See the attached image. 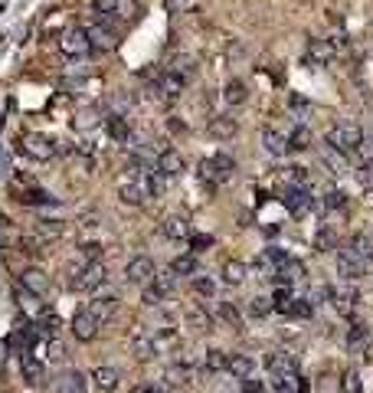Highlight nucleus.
Masks as SVG:
<instances>
[{"label": "nucleus", "mask_w": 373, "mask_h": 393, "mask_svg": "<svg viewBox=\"0 0 373 393\" xmlns=\"http://www.w3.org/2000/svg\"><path fill=\"white\" fill-rule=\"evenodd\" d=\"M311 301L308 299H291V305H289V315L291 318H311Z\"/></svg>", "instance_id": "37998d69"}, {"label": "nucleus", "mask_w": 373, "mask_h": 393, "mask_svg": "<svg viewBox=\"0 0 373 393\" xmlns=\"http://www.w3.org/2000/svg\"><path fill=\"white\" fill-rule=\"evenodd\" d=\"M285 141H289V151H308V148H311V131L295 128V131H291V138H285Z\"/></svg>", "instance_id": "f704fd0d"}, {"label": "nucleus", "mask_w": 373, "mask_h": 393, "mask_svg": "<svg viewBox=\"0 0 373 393\" xmlns=\"http://www.w3.org/2000/svg\"><path fill=\"white\" fill-rule=\"evenodd\" d=\"M360 138H364V131L357 128L354 121H338V125L328 131V148H331L334 154H354V148L360 145Z\"/></svg>", "instance_id": "f03ea898"}, {"label": "nucleus", "mask_w": 373, "mask_h": 393, "mask_svg": "<svg viewBox=\"0 0 373 393\" xmlns=\"http://www.w3.org/2000/svg\"><path fill=\"white\" fill-rule=\"evenodd\" d=\"M347 344H350L354 354H364V350L370 348V331H367L364 325H354V328H350V334H347Z\"/></svg>", "instance_id": "c756f323"}, {"label": "nucleus", "mask_w": 373, "mask_h": 393, "mask_svg": "<svg viewBox=\"0 0 373 393\" xmlns=\"http://www.w3.org/2000/svg\"><path fill=\"white\" fill-rule=\"evenodd\" d=\"M161 233L167 236V240H186L190 226H186L184 216H164V220H161Z\"/></svg>", "instance_id": "5701e85b"}, {"label": "nucleus", "mask_w": 373, "mask_h": 393, "mask_svg": "<svg viewBox=\"0 0 373 393\" xmlns=\"http://www.w3.org/2000/svg\"><path fill=\"white\" fill-rule=\"evenodd\" d=\"M170 272L174 275H196V253H190V256H177L174 262H170Z\"/></svg>", "instance_id": "72a5a7b5"}, {"label": "nucleus", "mask_w": 373, "mask_h": 393, "mask_svg": "<svg viewBox=\"0 0 373 393\" xmlns=\"http://www.w3.org/2000/svg\"><path fill=\"white\" fill-rule=\"evenodd\" d=\"M102 285H105V269L99 259L69 269V289L72 292H95V289H102Z\"/></svg>", "instance_id": "f257e3e1"}, {"label": "nucleus", "mask_w": 373, "mask_h": 393, "mask_svg": "<svg viewBox=\"0 0 373 393\" xmlns=\"http://www.w3.org/2000/svg\"><path fill=\"white\" fill-rule=\"evenodd\" d=\"M220 318L226 321L229 328H243V318H239V311L229 305V301H220Z\"/></svg>", "instance_id": "a19ab883"}, {"label": "nucleus", "mask_w": 373, "mask_h": 393, "mask_svg": "<svg viewBox=\"0 0 373 393\" xmlns=\"http://www.w3.org/2000/svg\"><path fill=\"white\" fill-rule=\"evenodd\" d=\"M206 131H210L213 141H229V138L239 131V125H236V118H229V115H213Z\"/></svg>", "instance_id": "ddd939ff"}, {"label": "nucleus", "mask_w": 373, "mask_h": 393, "mask_svg": "<svg viewBox=\"0 0 373 393\" xmlns=\"http://www.w3.org/2000/svg\"><path fill=\"white\" fill-rule=\"evenodd\" d=\"M115 308H118V299H115V295H102V299H92L89 311H92V315L105 325V321H108V318L115 315Z\"/></svg>", "instance_id": "393cba45"}, {"label": "nucleus", "mask_w": 373, "mask_h": 393, "mask_svg": "<svg viewBox=\"0 0 373 393\" xmlns=\"http://www.w3.org/2000/svg\"><path fill=\"white\" fill-rule=\"evenodd\" d=\"M246 275H249L246 262H239V259H226V262H223V282L226 285H243Z\"/></svg>", "instance_id": "aec40b11"}, {"label": "nucleus", "mask_w": 373, "mask_h": 393, "mask_svg": "<svg viewBox=\"0 0 373 393\" xmlns=\"http://www.w3.org/2000/svg\"><path fill=\"white\" fill-rule=\"evenodd\" d=\"M262 390V387H259V380H252V377H246V380H243V393H259Z\"/></svg>", "instance_id": "4d7b16f0"}, {"label": "nucleus", "mask_w": 373, "mask_h": 393, "mask_svg": "<svg viewBox=\"0 0 373 393\" xmlns=\"http://www.w3.org/2000/svg\"><path fill=\"white\" fill-rule=\"evenodd\" d=\"M334 243H338V240H334V230H328V226H321V230H318V240H314V246L321 249V253H328V249H331Z\"/></svg>", "instance_id": "de8ad7c7"}, {"label": "nucleus", "mask_w": 373, "mask_h": 393, "mask_svg": "<svg viewBox=\"0 0 373 393\" xmlns=\"http://www.w3.org/2000/svg\"><path fill=\"white\" fill-rule=\"evenodd\" d=\"M151 393H164V390H157V387H154V390H151Z\"/></svg>", "instance_id": "bf43d9fd"}, {"label": "nucleus", "mask_w": 373, "mask_h": 393, "mask_svg": "<svg viewBox=\"0 0 373 393\" xmlns=\"http://www.w3.org/2000/svg\"><path fill=\"white\" fill-rule=\"evenodd\" d=\"M62 390H66V393H82L85 390V377L76 374V370L62 374Z\"/></svg>", "instance_id": "58836bf2"}, {"label": "nucleus", "mask_w": 373, "mask_h": 393, "mask_svg": "<svg viewBox=\"0 0 373 393\" xmlns=\"http://www.w3.org/2000/svg\"><path fill=\"white\" fill-rule=\"evenodd\" d=\"M186 4H190V0H164V7H167V13H170V17H177V13H184V10H186Z\"/></svg>", "instance_id": "603ef678"}, {"label": "nucleus", "mask_w": 373, "mask_h": 393, "mask_svg": "<svg viewBox=\"0 0 373 393\" xmlns=\"http://www.w3.org/2000/svg\"><path fill=\"white\" fill-rule=\"evenodd\" d=\"M233 171H236V161L229 157V154H213L210 161H204L200 164V180H204L206 187H216V184H223V180H229L233 177Z\"/></svg>", "instance_id": "7ed1b4c3"}, {"label": "nucleus", "mask_w": 373, "mask_h": 393, "mask_svg": "<svg viewBox=\"0 0 373 393\" xmlns=\"http://www.w3.org/2000/svg\"><path fill=\"white\" fill-rule=\"evenodd\" d=\"M95 121H99V118H95V111H92V115H89V111H82L76 125H79V128H95Z\"/></svg>", "instance_id": "5fc2aeb1"}, {"label": "nucleus", "mask_w": 373, "mask_h": 393, "mask_svg": "<svg viewBox=\"0 0 373 393\" xmlns=\"http://www.w3.org/2000/svg\"><path fill=\"white\" fill-rule=\"evenodd\" d=\"M118 200L128 206H141L145 204V190H141V184L138 180H128V184H121L118 187Z\"/></svg>", "instance_id": "bb28decb"}, {"label": "nucleus", "mask_w": 373, "mask_h": 393, "mask_svg": "<svg viewBox=\"0 0 373 393\" xmlns=\"http://www.w3.org/2000/svg\"><path fill=\"white\" fill-rule=\"evenodd\" d=\"M151 390H154L151 384H141V387H135V390H131V393H151Z\"/></svg>", "instance_id": "13d9d810"}, {"label": "nucleus", "mask_w": 373, "mask_h": 393, "mask_svg": "<svg viewBox=\"0 0 373 393\" xmlns=\"http://www.w3.org/2000/svg\"><path fill=\"white\" fill-rule=\"evenodd\" d=\"M308 60L318 66H328L334 60V46L331 40H308Z\"/></svg>", "instance_id": "f3484780"}, {"label": "nucleus", "mask_w": 373, "mask_h": 393, "mask_svg": "<svg viewBox=\"0 0 373 393\" xmlns=\"http://www.w3.org/2000/svg\"><path fill=\"white\" fill-rule=\"evenodd\" d=\"M167 72H174V76H180V79H190V72H194V60H186V56H177V60L167 66Z\"/></svg>", "instance_id": "ea45409f"}, {"label": "nucleus", "mask_w": 373, "mask_h": 393, "mask_svg": "<svg viewBox=\"0 0 373 393\" xmlns=\"http://www.w3.org/2000/svg\"><path fill=\"white\" fill-rule=\"evenodd\" d=\"M226 370L233 377H239V380H246V377H252V370H255V360L249 358V354H229V364H226Z\"/></svg>", "instance_id": "6ab92c4d"}, {"label": "nucleus", "mask_w": 373, "mask_h": 393, "mask_svg": "<svg viewBox=\"0 0 373 393\" xmlns=\"http://www.w3.org/2000/svg\"><path fill=\"white\" fill-rule=\"evenodd\" d=\"M99 328H102V321H99L89 308H79L76 318H72V334H76L79 341H92L95 334H99Z\"/></svg>", "instance_id": "6e6552de"}, {"label": "nucleus", "mask_w": 373, "mask_h": 393, "mask_svg": "<svg viewBox=\"0 0 373 393\" xmlns=\"http://www.w3.org/2000/svg\"><path fill=\"white\" fill-rule=\"evenodd\" d=\"M265 367H269L272 377H285V374H298V360L289 350H275V354L265 358Z\"/></svg>", "instance_id": "9b49d317"}, {"label": "nucleus", "mask_w": 373, "mask_h": 393, "mask_svg": "<svg viewBox=\"0 0 373 393\" xmlns=\"http://www.w3.org/2000/svg\"><path fill=\"white\" fill-rule=\"evenodd\" d=\"M318 390H321V393H334V390H338V384H334V377H321V384H318Z\"/></svg>", "instance_id": "6e6d98bb"}, {"label": "nucleus", "mask_w": 373, "mask_h": 393, "mask_svg": "<svg viewBox=\"0 0 373 393\" xmlns=\"http://www.w3.org/2000/svg\"><path fill=\"white\" fill-rule=\"evenodd\" d=\"M350 249H354L357 256L364 259L367 269H370L373 265V233H357L354 240H350Z\"/></svg>", "instance_id": "4be33fe9"}, {"label": "nucleus", "mask_w": 373, "mask_h": 393, "mask_svg": "<svg viewBox=\"0 0 373 393\" xmlns=\"http://www.w3.org/2000/svg\"><path fill=\"white\" fill-rule=\"evenodd\" d=\"M33 233L40 236V243L43 240H60V236H62V223L60 220H36Z\"/></svg>", "instance_id": "c85d7f7f"}, {"label": "nucleus", "mask_w": 373, "mask_h": 393, "mask_svg": "<svg viewBox=\"0 0 373 393\" xmlns=\"http://www.w3.org/2000/svg\"><path fill=\"white\" fill-rule=\"evenodd\" d=\"M367 272V265H364V259L357 256L354 249H340L338 253V275L344 279V282H354V279H360V275Z\"/></svg>", "instance_id": "20e7f679"}, {"label": "nucleus", "mask_w": 373, "mask_h": 393, "mask_svg": "<svg viewBox=\"0 0 373 393\" xmlns=\"http://www.w3.org/2000/svg\"><path fill=\"white\" fill-rule=\"evenodd\" d=\"M131 348H135V358L138 360H151L157 358L161 350H157V344H154V334H135L131 338Z\"/></svg>", "instance_id": "a211bd4d"}, {"label": "nucleus", "mask_w": 373, "mask_h": 393, "mask_svg": "<svg viewBox=\"0 0 373 393\" xmlns=\"http://www.w3.org/2000/svg\"><path fill=\"white\" fill-rule=\"evenodd\" d=\"M23 154L26 157H33V161H50L52 154H56V148H52V141L46 135H26L23 138Z\"/></svg>", "instance_id": "1a4fd4ad"}, {"label": "nucleus", "mask_w": 373, "mask_h": 393, "mask_svg": "<svg viewBox=\"0 0 373 393\" xmlns=\"http://www.w3.org/2000/svg\"><path fill=\"white\" fill-rule=\"evenodd\" d=\"M344 204H347V196L340 194V190H331V194L324 196V206H331V210H340Z\"/></svg>", "instance_id": "8fccbe9b"}, {"label": "nucleus", "mask_w": 373, "mask_h": 393, "mask_svg": "<svg viewBox=\"0 0 373 393\" xmlns=\"http://www.w3.org/2000/svg\"><path fill=\"white\" fill-rule=\"evenodd\" d=\"M105 128H108V135L118 141V145H125V141H131V128H128V121H125V115H108L105 118Z\"/></svg>", "instance_id": "b1692460"}, {"label": "nucleus", "mask_w": 373, "mask_h": 393, "mask_svg": "<svg viewBox=\"0 0 373 393\" xmlns=\"http://www.w3.org/2000/svg\"><path fill=\"white\" fill-rule=\"evenodd\" d=\"M272 279H275V282L279 285H291L295 282V279H305V265L298 262V259H285V262L282 265H275V272H272Z\"/></svg>", "instance_id": "2eb2a0df"}, {"label": "nucleus", "mask_w": 373, "mask_h": 393, "mask_svg": "<svg viewBox=\"0 0 373 393\" xmlns=\"http://www.w3.org/2000/svg\"><path fill=\"white\" fill-rule=\"evenodd\" d=\"M17 196L23 204H56V196L46 194L43 187H30V190H17Z\"/></svg>", "instance_id": "473e14b6"}, {"label": "nucleus", "mask_w": 373, "mask_h": 393, "mask_svg": "<svg viewBox=\"0 0 373 393\" xmlns=\"http://www.w3.org/2000/svg\"><path fill=\"white\" fill-rule=\"evenodd\" d=\"M184 86H186V79H180V76H174V72H167V76L161 79V95L167 99V102H177L180 92H184Z\"/></svg>", "instance_id": "cd10ccee"}, {"label": "nucleus", "mask_w": 373, "mask_h": 393, "mask_svg": "<svg viewBox=\"0 0 373 393\" xmlns=\"http://www.w3.org/2000/svg\"><path fill=\"white\" fill-rule=\"evenodd\" d=\"M186 321L194 325V331H210V315H206L204 308H190V311H186Z\"/></svg>", "instance_id": "4c0bfd02"}, {"label": "nucleus", "mask_w": 373, "mask_h": 393, "mask_svg": "<svg viewBox=\"0 0 373 393\" xmlns=\"http://www.w3.org/2000/svg\"><path fill=\"white\" fill-rule=\"evenodd\" d=\"M60 50L66 52V56H72V60H79V56H89V36H85V30H79V26H72V30H66L60 40Z\"/></svg>", "instance_id": "39448f33"}, {"label": "nucleus", "mask_w": 373, "mask_h": 393, "mask_svg": "<svg viewBox=\"0 0 373 393\" xmlns=\"http://www.w3.org/2000/svg\"><path fill=\"white\" fill-rule=\"evenodd\" d=\"M20 289H23L26 295H33V299H43V295L50 292V279H46L43 269H26V272L20 275Z\"/></svg>", "instance_id": "9d476101"}, {"label": "nucleus", "mask_w": 373, "mask_h": 393, "mask_svg": "<svg viewBox=\"0 0 373 393\" xmlns=\"http://www.w3.org/2000/svg\"><path fill=\"white\" fill-rule=\"evenodd\" d=\"M92 10H95V17H102V13H115V10H118V0H92Z\"/></svg>", "instance_id": "09e8293b"}, {"label": "nucleus", "mask_w": 373, "mask_h": 393, "mask_svg": "<svg viewBox=\"0 0 373 393\" xmlns=\"http://www.w3.org/2000/svg\"><path fill=\"white\" fill-rule=\"evenodd\" d=\"M282 204L289 206L291 214H305L308 206H311V190L305 184H289V187L282 190Z\"/></svg>", "instance_id": "0eeeda50"}, {"label": "nucleus", "mask_w": 373, "mask_h": 393, "mask_svg": "<svg viewBox=\"0 0 373 393\" xmlns=\"http://www.w3.org/2000/svg\"><path fill=\"white\" fill-rule=\"evenodd\" d=\"M298 374H285V377H272V390L275 393H298Z\"/></svg>", "instance_id": "c9c22d12"}, {"label": "nucleus", "mask_w": 373, "mask_h": 393, "mask_svg": "<svg viewBox=\"0 0 373 393\" xmlns=\"http://www.w3.org/2000/svg\"><path fill=\"white\" fill-rule=\"evenodd\" d=\"M194 253H200V249H210L213 246V236H206V233H200V236H194Z\"/></svg>", "instance_id": "864d4df0"}, {"label": "nucleus", "mask_w": 373, "mask_h": 393, "mask_svg": "<svg viewBox=\"0 0 373 393\" xmlns=\"http://www.w3.org/2000/svg\"><path fill=\"white\" fill-rule=\"evenodd\" d=\"M82 259L85 262H92V259H99V253H102V246H99V243H82Z\"/></svg>", "instance_id": "3c124183"}, {"label": "nucleus", "mask_w": 373, "mask_h": 393, "mask_svg": "<svg viewBox=\"0 0 373 393\" xmlns=\"http://www.w3.org/2000/svg\"><path fill=\"white\" fill-rule=\"evenodd\" d=\"M118 380H121V377H118V370H115V367H95L92 370V384L99 387V390H105V393L115 390Z\"/></svg>", "instance_id": "a878e982"}, {"label": "nucleus", "mask_w": 373, "mask_h": 393, "mask_svg": "<svg viewBox=\"0 0 373 393\" xmlns=\"http://www.w3.org/2000/svg\"><path fill=\"white\" fill-rule=\"evenodd\" d=\"M20 370H23V380L26 384H43V377H46V367H43V360L36 358V354H30L26 350L23 358H20Z\"/></svg>", "instance_id": "dca6fc26"}, {"label": "nucleus", "mask_w": 373, "mask_h": 393, "mask_svg": "<svg viewBox=\"0 0 373 393\" xmlns=\"http://www.w3.org/2000/svg\"><path fill=\"white\" fill-rule=\"evenodd\" d=\"M226 364H229V354H226V350H206L204 367L210 370V374H220V370H226Z\"/></svg>", "instance_id": "2f4dec72"}, {"label": "nucleus", "mask_w": 373, "mask_h": 393, "mask_svg": "<svg viewBox=\"0 0 373 393\" xmlns=\"http://www.w3.org/2000/svg\"><path fill=\"white\" fill-rule=\"evenodd\" d=\"M246 99H249L246 82H239V79H233V82L223 89V102H226V105H243Z\"/></svg>", "instance_id": "7c9ffc66"}, {"label": "nucleus", "mask_w": 373, "mask_h": 393, "mask_svg": "<svg viewBox=\"0 0 373 393\" xmlns=\"http://www.w3.org/2000/svg\"><path fill=\"white\" fill-rule=\"evenodd\" d=\"M262 148L269 154H275V157H282V154H289V141H285V135L275 128H265L262 131Z\"/></svg>", "instance_id": "412c9836"}, {"label": "nucleus", "mask_w": 373, "mask_h": 393, "mask_svg": "<svg viewBox=\"0 0 373 393\" xmlns=\"http://www.w3.org/2000/svg\"><path fill=\"white\" fill-rule=\"evenodd\" d=\"M249 315H252V318L272 315V301L269 299H252V301H249Z\"/></svg>", "instance_id": "49530a36"}, {"label": "nucleus", "mask_w": 373, "mask_h": 393, "mask_svg": "<svg viewBox=\"0 0 373 393\" xmlns=\"http://www.w3.org/2000/svg\"><path fill=\"white\" fill-rule=\"evenodd\" d=\"M194 289L204 295V299H213L216 295V282L213 279H206V275H194Z\"/></svg>", "instance_id": "c03bdc74"}, {"label": "nucleus", "mask_w": 373, "mask_h": 393, "mask_svg": "<svg viewBox=\"0 0 373 393\" xmlns=\"http://www.w3.org/2000/svg\"><path fill=\"white\" fill-rule=\"evenodd\" d=\"M272 311H289V305H291V289L289 285H279V289L272 292Z\"/></svg>", "instance_id": "e433bc0d"}, {"label": "nucleus", "mask_w": 373, "mask_h": 393, "mask_svg": "<svg viewBox=\"0 0 373 393\" xmlns=\"http://www.w3.org/2000/svg\"><path fill=\"white\" fill-rule=\"evenodd\" d=\"M354 154L360 164H373V138H360V145L354 148Z\"/></svg>", "instance_id": "79ce46f5"}, {"label": "nucleus", "mask_w": 373, "mask_h": 393, "mask_svg": "<svg viewBox=\"0 0 373 393\" xmlns=\"http://www.w3.org/2000/svg\"><path fill=\"white\" fill-rule=\"evenodd\" d=\"M85 36H89V46H92V50H111V46H115V30L99 23V20L85 30Z\"/></svg>", "instance_id": "4468645a"}, {"label": "nucleus", "mask_w": 373, "mask_h": 393, "mask_svg": "<svg viewBox=\"0 0 373 393\" xmlns=\"http://www.w3.org/2000/svg\"><path fill=\"white\" fill-rule=\"evenodd\" d=\"M154 171L161 174L164 180L180 177V174H184V157H180L177 151H161L157 154V167H154Z\"/></svg>", "instance_id": "f8f14e48"}, {"label": "nucleus", "mask_w": 373, "mask_h": 393, "mask_svg": "<svg viewBox=\"0 0 373 393\" xmlns=\"http://www.w3.org/2000/svg\"><path fill=\"white\" fill-rule=\"evenodd\" d=\"M360 374H357V370H347V374H344V380H340V390L344 393H360Z\"/></svg>", "instance_id": "a18cd8bd"}, {"label": "nucleus", "mask_w": 373, "mask_h": 393, "mask_svg": "<svg viewBox=\"0 0 373 393\" xmlns=\"http://www.w3.org/2000/svg\"><path fill=\"white\" fill-rule=\"evenodd\" d=\"M125 275H128V282L147 285V282L154 279V275H157V269H154V259H151V256H135L131 262H128Z\"/></svg>", "instance_id": "423d86ee"}]
</instances>
